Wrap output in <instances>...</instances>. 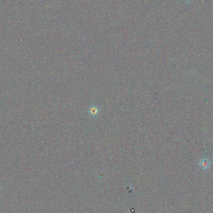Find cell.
Wrapping results in <instances>:
<instances>
[{
    "label": "cell",
    "mask_w": 213,
    "mask_h": 213,
    "mask_svg": "<svg viewBox=\"0 0 213 213\" xmlns=\"http://www.w3.org/2000/svg\"><path fill=\"white\" fill-rule=\"evenodd\" d=\"M88 112L90 116L96 117L98 115L99 113H100V109L96 105H92L91 107H90L89 109H88Z\"/></svg>",
    "instance_id": "2"
},
{
    "label": "cell",
    "mask_w": 213,
    "mask_h": 213,
    "mask_svg": "<svg viewBox=\"0 0 213 213\" xmlns=\"http://www.w3.org/2000/svg\"><path fill=\"white\" fill-rule=\"evenodd\" d=\"M199 165L203 169H208L211 166V162L207 158H201L199 161Z\"/></svg>",
    "instance_id": "1"
},
{
    "label": "cell",
    "mask_w": 213,
    "mask_h": 213,
    "mask_svg": "<svg viewBox=\"0 0 213 213\" xmlns=\"http://www.w3.org/2000/svg\"><path fill=\"white\" fill-rule=\"evenodd\" d=\"M183 1L184 2H185V3H190L191 1V0H183Z\"/></svg>",
    "instance_id": "3"
}]
</instances>
